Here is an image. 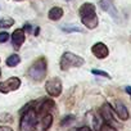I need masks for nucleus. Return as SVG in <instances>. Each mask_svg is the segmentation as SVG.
<instances>
[{
  "mask_svg": "<svg viewBox=\"0 0 131 131\" xmlns=\"http://www.w3.org/2000/svg\"><path fill=\"white\" fill-rule=\"evenodd\" d=\"M37 119H39V114H37V112L34 107V103L27 104L21 111L19 131H34Z\"/></svg>",
  "mask_w": 131,
  "mask_h": 131,
  "instance_id": "f257e3e1",
  "label": "nucleus"
},
{
  "mask_svg": "<svg viewBox=\"0 0 131 131\" xmlns=\"http://www.w3.org/2000/svg\"><path fill=\"white\" fill-rule=\"evenodd\" d=\"M79 16L80 19L82 22V25L89 28V30H94L98 27V16L95 12V5L93 3H84L81 4L80 9H79Z\"/></svg>",
  "mask_w": 131,
  "mask_h": 131,
  "instance_id": "f03ea898",
  "label": "nucleus"
},
{
  "mask_svg": "<svg viewBox=\"0 0 131 131\" xmlns=\"http://www.w3.org/2000/svg\"><path fill=\"white\" fill-rule=\"evenodd\" d=\"M46 73H48V62H46L45 57H41V58L36 59L30 66L26 76L30 77L35 82H40L46 77Z\"/></svg>",
  "mask_w": 131,
  "mask_h": 131,
  "instance_id": "7ed1b4c3",
  "label": "nucleus"
},
{
  "mask_svg": "<svg viewBox=\"0 0 131 131\" xmlns=\"http://www.w3.org/2000/svg\"><path fill=\"white\" fill-rule=\"evenodd\" d=\"M84 64H85V59L80 55H76L75 53H71V51L63 53L60 57V60H59L60 71H64V72L71 68H79Z\"/></svg>",
  "mask_w": 131,
  "mask_h": 131,
  "instance_id": "20e7f679",
  "label": "nucleus"
},
{
  "mask_svg": "<svg viewBox=\"0 0 131 131\" xmlns=\"http://www.w3.org/2000/svg\"><path fill=\"white\" fill-rule=\"evenodd\" d=\"M62 89H63V85H62V80L59 77H51L45 84V91L51 98L59 96L62 94Z\"/></svg>",
  "mask_w": 131,
  "mask_h": 131,
  "instance_id": "39448f33",
  "label": "nucleus"
},
{
  "mask_svg": "<svg viewBox=\"0 0 131 131\" xmlns=\"http://www.w3.org/2000/svg\"><path fill=\"white\" fill-rule=\"evenodd\" d=\"M21 80L18 77H9L8 80L5 81H2L0 82V93L3 94H8V93H12V91H16L21 88Z\"/></svg>",
  "mask_w": 131,
  "mask_h": 131,
  "instance_id": "423d86ee",
  "label": "nucleus"
},
{
  "mask_svg": "<svg viewBox=\"0 0 131 131\" xmlns=\"http://www.w3.org/2000/svg\"><path fill=\"white\" fill-rule=\"evenodd\" d=\"M100 116L103 118V121L111 126L116 125V119H114V109L112 108V105L109 103H104L100 107Z\"/></svg>",
  "mask_w": 131,
  "mask_h": 131,
  "instance_id": "0eeeda50",
  "label": "nucleus"
},
{
  "mask_svg": "<svg viewBox=\"0 0 131 131\" xmlns=\"http://www.w3.org/2000/svg\"><path fill=\"white\" fill-rule=\"evenodd\" d=\"M51 125H53V114L51 113L41 114V116H39V119L36 122L34 131H48Z\"/></svg>",
  "mask_w": 131,
  "mask_h": 131,
  "instance_id": "6e6552de",
  "label": "nucleus"
},
{
  "mask_svg": "<svg viewBox=\"0 0 131 131\" xmlns=\"http://www.w3.org/2000/svg\"><path fill=\"white\" fill-rule=\"evenodd\" d=\"M91 53L94 54V57H96L98 59H104L108 57L109 54V49L105 44L103 42H96L91 46Z\"/></svg>",
  "mask_w": 131,
  "mask_h": 131,
  "instance_id": "1a4fd4ad",
  "label": "nucleus"
},
{
  "mask_svg": "<svg viewBox=\"0 0 131 131\" xmlns=\"http://www.w3.org/2000/svg\"><path fill=\"white\" fill-rule=\"evenodd\" d=\"M25 40H26L25 31H23L22 28L16 30V31L12 34V45H13L14 50H19V48L23 45Z\"/></svg>",
  "mask_w": 131,
  "mask_h": 131,
  "instance_id": "9d476101",
  "label": "nucleus"
},
{
  "mask_svg": "<svg viewBox=\"0 0 131 131\" xmlns=\"http://www.w3.org/2000/svg\"><path fill=\"white\" fill-rule=\"evenodd\" d=\"M114 113L118 116V118L119 119H122V121H126V119H128V117H130V114H128V111H127V107L121 102V100H116L114 102Z\"/></svg>",
  "mask_w": 131,
  "mask_h": 131,
  "instance_id": "9b49d317",
  "label": "nucleus"
},
{
  "mask_svg": "<svg viewBox=\"0 0 131 131\" xmlns=\"http://www.w3.org/2000/svg\"><path fill=\"white\" fill-rule=\"evenodd\" d=\"M99 7L104 10V12H107L111 17H113L116 21L118 19V13H117V9L114 8V5L109 2V0H99Z\"/></svg>",
  "mask_w": 131,
  "mask_h": 131,
  "instance_id": "f8f14e48",
  "label": "nucleus"
},
{
  "mask_svg": "<svg viewBox=\"0 0 131 131\" xmlns=\"http://www.w3.org/2000/svg\"><path fill=\"white\" fill-rule=\"evenodd\" d=\"M63 14H64V12L60 7H53V8H50L48 17H49L50 21H59L63 17Z\"/></svg>",
  "mask_w": 131,
  "mask_h": 131,
  "instance_id": "ddd939ff",
  "label": "nucleus"
},
{
  "mask_svg": "<svg viewBox=\"0 0 131 131\" xmlns=\"http://www.w3.org/2000/svg\"><path fill=\"white\" fill-rule=\"evenodd\" d=\"M19 62H21V57L18 54H12V55H9L7 58V62L5 63H7L8 67H16V66L19 64Z\"/></svg>",
  "mask_w": 131,
  "mask_h": 131,
  "instance_id": "4468645a",
  "label": "nucleus"
},
{
  "mask_svg": "<svg viewBox=\"0 0 131 131\" xmlns=\"http://www.w3.org/2000/svg\"><path fill=\"white\" fill-rule=\"evenodd\" d=\"M14 25V19L13 18H3L0 19V28H9Z\"/></svg>",
  "mask_w": 131,
  "mask_h": 131,
  "instance_id": "2eb2a0df",
  "label": "nucleus"
},
{
  "mask_svg": "<svg viewBox=\"0 0 131 131\" xmlns=\"http://www.w3.org/2000/svg\"><path fill=\"white\" fill-rule=\"evenodd\" d=\"M62 30L64 32H81V28L77 26H63Z\"/></svg>",
  "mask_w": 131,
  "mask_h": 131,
  "instance_id": "dca6fc26",
  "label": "nucleus"
},
{
  "mask_svg": "<svg viewBox=\"0 0 131 131\" xmlns=\"http://www.w3.org/2000/svg\"><path fill=\"white\" fill-rule=\"evenodd\" d=\"M91 73L93 75H96V76H103V77H107V79H111V76L104 72V71H100V70H91Z\"/></svg>",
  "mask_w": 131,
  "mask_h": 131,
  "instance_id": "f3484780",
  "label": "nucleus"
},
{
  "mask_svg": "<svg viewBox=\"0 0 131 131\" xmlns=\"http://www.w3.org/2000/svg\"><path fill=\"white\" fill-rule=\"evenodd\" d=\"M99 131H117V130H116L113 126H111V125H108V123H104V125L100 126Z\"/></svg>",
  "mask_w": 131,
  "mask_h": 131,
  "instance_id": "a211bd4d",
  "label": "nucleus"
},
{
  "mask_svg": "<svg viewBox=\"0 0 131 131\" xmlns=\"http://www.w3.org/2000/svg\"><path fill=\"white\" fill-rule=\"evenodd\" d=\"M9 40V34L8 32H0V44H4Z\"/></svg>",
  "mask_w": 131,
  "mask_h": 131,
  "instance_id": "6ab92c4d",
  "label": "nucleus"
},
{
  "mask_svg": "<svg viewBox=\"0 0 131 131\" xmlns=\"http://www.w3.org/2000/svg\"><path fill=\"white\" fill-rule=\"evenodd\" d=\"M0 121H12V116L10 114H2L0 116Z\"/></svg>",
  "mask_w": 131,
  "mask_h": 131,
  "instance_id": "aec40b11",
  "label": "nucleus"
},
{
  "mask_svg": "<svg viewBox=\"0 0 131 131\" xmlns=\"http://www.w3.org/2000/svg\"><path fill=\"white\" fill-rule=\"evenodd\" d=\"M70 121H73V116H67V117L62 121V125H67Z\"/></svg>",
  "mask_w": 131,
  "mask_h": 131,
  "instance_id": "412c9836",
  "label": "nucleus"
},
{
  "mask_svg": "<svg viewBox=\"0 0 131 131\" xmlns=\"http://www.w3.org/2000/svg\"><path fill=\"white\" fill-rule=\"evenodd\" d=\"M76 131H93L89 126H82V127H79Z\"/></svg>",
  "mask_w": 131,
  "mask_h": 131,
  "instance_id": "4be33fe9",
  "label": "nucleus"
},
{
  "mask_svg": "<svg viewBox=\"0 0 131 131\" xmlns=\"http://www.w3.org/2000/svg\"><path fill=\"white\" fill-rule=\"evenodd\" d=\"M31 28H32V26H31V25H28V23H26V25H25V27H23L22 30H23V31H27V32L30 34V32H31Z\"/></svg>",
  "mask_w": 131,
  "mask_h": 131,
  "instance_id": "5701e85b",
  "label": "nucleus"
},
{
  "mask_svg": "<svg viewBox=\"0 0 131 131\" xmlns=\"http://www.w3.org/2000/svg\"><path fill=\"white\" fill-rule=\"evenodd\" d=\"M0 131H13L9 126H0Z\"/></svg>",
  "mask_w": 131,
  "mask_h": 131,
  "instance_id": "b1692460",
  "label": "nucleus"
},
{
  "mask_svg": "<svg viewBox=\"0 0 131 131\" xmlns=\"http://www.w3.org/2000/svg\"><path fill=\"white\" fill-rule=\"evenodd\" d=\"M39 32H40V27H36V28H35V32H34V34H35V36H37V35H39Z\"/></svg>",
  "mask_w": 131,
  "mask_h": 131,
  "instance_id": "393cba45",
  "label": "nucleus"
},
{
  "mask_svg": "<svg viewBox=\"0 0 131 131\" xmlns=\"http://www.w3.org/2000/svg\"><path fill=\"white\" fill-rule=\"evenodd\" d=\"M126 93H128L131 95V86H126Z\"/></svg>",
  "mask_w": 131,
  "mask_h": 131,
  "instance_id": "a878e982",
  "label": "nucleus"
},
{
  "mask_svg": "<svg viewBox=\"0 0 131 131\" xmlns=\"http://www.w3.org/2000/svg\"><path fill=\"white\" fill-rule=\"evenodd\" d=\"M16 2H22V0H16Z\"/></svg>",
  "mask_w": 131,
  "mask_h": 131,
  "instance_id": "bb28decb",
  "label": "nucleus"
},
{
  "mask_svg": "<svg viewBox=\"0 0 131 131\" xmlns=\"http://www.w3.org/2000/svg\"><path fill=\"white\" fill-rule=\"evenodd\" d=\"M130 42H131V36H130Z\"/></svg>",
  "mask_w": 131,
  "mask_h": 131,
  "instance_id": "cd10ccee",
  "label": "nucleus"
},
{
  "mask_svg": "<svg viewBox=\"0 0 131 131\" xmlns=\"http://www.w3.org/2000/svg\"><path fill=\"white\" fill-rule=\"evenodd\" d=\"M0 76H2V71H0Z\"/></svg>",
  "mask_w": 131,
  "mask_h": 131,
  "instance_id": "c85d7f7f",
  "label": "nucleus"
},
{
  "mask_svg": "<svg viewBox=\"0 0 131 131\" xmlns=\"http://www.w3.org/2000/svg\"><path fill=\"white\" fill-rule=\"evenodd\" d=\"M67 2H70V0H67Z\"/></svg>",
  "mask_w": 131,
  "mask_h": 131,
  "instance_id": "c756f323",
  "label": "nucleus"
}]
</instances>
